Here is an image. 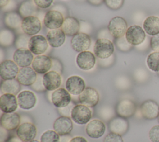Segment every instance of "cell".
<instances>
[{
    "label": "cell",
    "mask_w": 159,
    "mask_h": 142,
    "mask_svg": "<svg viewBox=\"0 0 159 142\" xmlns=\"http://www.w3.org/2000/svg\"><path fill=\"white\" fill-rule=\"evenodd\" d=\"M114 50L113 43L104 38L98 39L94 44V55L101 59H104L111 57Z\"/></svg>",
    "instance_id": "6da1fadb"
},
{
    "label": "cell",
    "mask_w": 159,
    "mask_h": 142,
    "mask_svg": "<svg viewBox=\"0 0 159 142\" xmlns=\"http://www.w3.org/2000/svg\"><path fill=\"white\" fill-rule=\"evenodd\" d=\"M107 28L114 38L119 39L125 35L127 30V23L123 17L116 16L110 20Z\"/></svg>",
    "instance_id": "7a4b0ae2"
},
{
    "label": "cell",
    "mask_w": 159,
    "mask_h": 142,
    "mask_svg": "<svg viewBox=\"0 0 159 142\" xmlns=\"http://www.w3.org/2000/svg\"><path fill=\"white\" fill-rule=\"evenodd\" d=\"M21 22V29L24 33L27 36H35L41 30V22L40 19L35 16L25 17L22 19Z\"/></svg>",
    "instance_id": "3957f363"
},
{
    "label": "cell",
    "mask_w": 159,
    "mask_h": 142,
    "mask_svg": "<svg viewBox=\"0 0 159 142\" xmlns=\"http://www.w3.org/2000/svg\"><path fill=\"white\" fill-rule=\"evenodd\" d=\"M71 118L76 123L84 125L89 121L91 118V111L88 107L84 105H76L71 111Z\"/></svg>",
    "instance_id": "277c9868"
},
{
    "label": "cell",
    "mask_w": 159,
    "mask_h": 142,
    "mask_svg": "<svg viewBox=\"0 0 159 142\" xmlns=\"http://www.w3.org/2000/svg\"><path fill=\"white\" fill-rule=\"evenodd\" d=\"M146 37L144 29L140 26L133 25L127 28L125 37L132 45H139L145 40Z\"/></svg>",
    "instance_id": "5b68a950"
},
{
    "label": "cell",
    "mask_w": 159,
    "mask_h": 142,
    "mask_svg": "<svg viewBox=\"0 0 159 142\" xmlns=\"http://www.w3.org/2000/svg\"><path fill=\"white\" fill-rule=\"evenodd\" d=\"M48 46V42L44 36L35 35L32 36L29 40L28 48L35 55H39L44 53Z\"/></svg>",
    "instance_id": "8992f818"
},
{
    "label": "cell",
    "mask_w": 159,
    "mask_h": 142,
    "mask_svg": "<svg viewBox=\"0 0 159 142\" xmlns=\"http://www.w3.org/2000/svg\"><path fill=\"white\" fill-rule=\"evenodd\" d=\"M19 71V66L11 60H4L0 64V76L4 80L14 79Z\"/></svg>",
    "instance_id": "52a82bcc"
},
{
    "label": "cell",
    "mask_w": 159,
    "mask_h": 142,
    "mask_svg": "<svg viewBox=\"0 0 159 142\" xmlns=\"http://www.w3.org/2000/svg\"><path fill=\"white\" fill-rule=\"evenodd\" d=\"M91 38L89 35L79 32L73 36L71 40V46L72 49L77 52L86 51L91 46Z\"/></svg>",
    "instance_id": "ba28073f"
},
{
    "label": "cell",
    "mask_w": 159,
    "mask_h": 142,
    "mask_svg": "<svg viewBox=\"0 0 159 142\" xmlns=\"http://www.w3.org/2000/svg\"><path fill=\"white\" fill-rule=\"evenodd\" d=\"M64 18L62 14L56 10L48 11L43 19L45 26L50 29H56L61 27Z\"/></svg>",
    "instance_id": "9c48e42d"
},
{
    "label": "cell",
    "mask_w": 159,
    "mask_h": 142,
    "mask_svg": "<svg viewBox=\"0 0 159 142\" xmlns=\"http://www.w3.org/2000/svg\"><path fill=\"white\" fill-rule=\"evenodd\" d=\"M52 102L53 105L58 108L67 107L71 102L70 93L63 88H58L52 93Z\"/></svg>",
    "instance_id": "30bf717a"
},
{
    "label": "cell",
    "mask_w": 159,
    "mask_h": 142,
    "mask_svg": "<svg viewBox=\"0 0 159 142\" xmlns=\"http://www.w3.org/2000/svg\"><path fill=\"white\" fill-rule=\"evenodd\" d=\"M32 53L26 48H19L14 53L13 60L20 67H29L34 60Z\"/></svg>",
    "instance_id": "8fae6325"
},
{
    "label": "cell",
    "mask_w": 159,
    "mask_h": 142,
    "mask_svg": "<svg viewBox=\"0 0 159 142\" xmlns=\"http://www.w3.org/2000/svg\"><path fill=\"white\" fill-rule=\"evenodd\" d=\"M67 91L73 95H80L86 88L84 80L80 76L73 75L68 77L65 83Z\"/></svg>",
    "instance_id": "7c38bea8"
},
{
    "label": "cell",
    "mask_w": 159,
    "mask_h": 142,
    "mask_svg": "<svg viewBox=\"0 0 159 142\" xmlns=\"http://www.w3.org/2000/svg\"><path fill=\"white\" fill-rule=\"evenodd\" d=\"M99 100V95L98 92L92 87H86L79 95L80 103L88 107H94L98 104Z\"/></svg>",
    "instance_id": "4fadbf2b"
},
{
    "label": "cell",
    "mask_w": 159,
    "mask_h": 142,
    "mask_svg": "<svg viewBox=\"0 0 159 142\" xmlns=\"http://www.w3.org/2000/svg\"><path fill=\"white\" fill-rule=\"evenodd\" d=\"M16 135L24 142L32 141L37 135L36 126L31 123H24L17 128Z\"/></svg>",
    "instance_id": "5bb4252c"
},
{
    "label": "cell",
    "mask_w": 159,
    "mask_h": 142,
    "mask_svg": "<svg viewBox=\"0 0 159 142\" xmlns=\"http://www.w3.org/2000/svg\"><path fill=\"white\" fill-rule=\"evenodd\" d=\"M61 76L56 71H48L43 76L42 83L44 88L48 91H53L58 89L61 85Z\"/></svg>",
    "instance_id": "9a60e30c"
},
{
    "label": "cell",
    "mask_w": 159,
    "mask_h": 142,
    "mask_svg": "<svg viewBox=\"0 0 159 142\" xmlns=\"http://www.w3.org/2000/svg\"><path fill=\"white\" fill-rule=\"evenodd\" d=\"M16 79L22 85L30 86L36 82L37 72L32 67H22L19 69Z\"/></svg>",
    "instance_id": "2e32d148"
},
{
    "label": "cell",
    "mask_w": 159,
    "mask_h": 142,
    "mask_svg": "<svg viewBox=\"0 0 159 142\" xmlns=\"http://www.w3.org/2000/svg\"><path fill=\"white\" fill-rule=\"evenodd\" d=\"M52 65V59L45 55H39L36 56L32 63V67L39 74H45L48 72L51 69Z\"/></svg>",
    "instance_id": "e0dca14e"
},
{
    "label": "cell",
    "mask_w": 159,
    "mask_h": 142,
    "mask_svg": "<svg viewBox=\"0 0 159 142\" xmlns=\"http://www.w3.org/2000/svg\"><path fill=\"white\" fill-rule=\"evenodd\" d=\"M142 116L147 120H153L159 115V105L153 100H148L142 103L140 108Z\"/></svg>",
    "instance_id": "ac0fdd59"
},
{
    "label": "cell",
    "mask_w": 159,
    "mask_h": 142,
    "mask_svg": "<svg viewBox=\"0 0 159 142\" xmlns=\"http://www.w3.org/2000/svg\"><path fill=\"white\" fill-rule=\"evenodd\" d=\"M53 127L60 136H65L70 134L73 130V123L70 117L61 116L55 120Z\"/></svg>",
    "instance_id": "d6986e66"
},
{
    "label": "cell",
    "mask_w": 159,
    "mask_h": 142,
    "mask_svg": "<svg viewBox=\"0 0 159 142\" xmlns=\"http://www.w3.org/2000/svg\"><path fill=\"white\" fill-rule=\"evenodd\" d=\"M76 62L80 69L83 70H89L95 65L96 57L92 52L87 50L83 51L77 55Z\"/></svg>",
    "instance_id": "ffe728a7"
},
{
    "label": "cell",
    "mask_w": 159,
    "mask_h": 142,
    "mask_svg": "<svg viewBox=\"0 0 159 142\" xmlns=\"http://www.w3.org/2000/svg\"><path fill=\"white\" fill-rule=\"evenodd\" d=\"M20 123V115L15 112L3 113L1 116V125L6 130L11 131L17 128Z\"/></svg>",
    "instance_id": "44dd1931"
},
{
    "label": "cell",
    "mask_w": 159,
    "mask_h": 142,
    "mask_svg": "<svg viewBox=\"0 0 159 142\" xmlns=\"http://www.w3.org/2000/svg\"><path fill=\"white\" fill-rule=\"evenodd\" d=\"M18 102L16 95L11 93H4L0 97V109L3 113H9L15 111Z\"/></svg>",
    "instance_id": "7402d4cb"
},
{
    "label": "cell",
    "mask_w": 159,
    "mask_h": 142,
    "mask_svg": "<svg viewBox=\"0 0 159 142\" xmlns=\"http://www.w3.org/2000/svg\"><path fill=\"white\" fill-rule=\"evenodd\" d=\"M135 110V104L129 99H124L120 100L116 106L117 114L119 116L124 118L133 116Z\"/></svg>",
    "instance_id": "603a6c76"
},
{
    "label": "cell",
    "mask_w": 159,
    "mask_h": 142,
    "mask_svg": "<svg viewBox=\"0 0 159 142\" xmlns=\"http://www.w3.org/2000/svg\"><path fill=\"white\" fill-rule=\"evenodd\" d=\"M106 130L104 123L97 119L90 121L86 126L87 135L92 138H99L101 137Z\"/></svg>",
    "instance_id": "cb8c5ba5"
},
{
    "label": "cell",
    "mask_w": 159,
    "mask_h": 142,
    "mask_svg": "<svg viewBox=\"0 0 159 142\" xmlns=\"http://www.w3.org/2000/svg\"><path fill=\"white\" fill-rule=\"evenodd\" d=\"M17 98L19 106L24 110L32 108L35 106L37 101L35 94L29 90H24L20 92Z\"/></svg>",
    "instance_id": "d4e9b609"
},
{
    "label": "cell",
    "mask_w": 159,
    "mask_h": 142,
    "mask_svg": "<svg viewBox=\"0 0 159 142\" xmlns=\"http://www.w3.org/2000/svg\"><path fill=\"white\" fill-rule=\"evenodd\" d=\"M65 34L61 29H52L47 34V40L48 44L54 48L61 46L65 41Z\"/></svg>",
    "instance_id": "484cf974"
},
{
    "label": "cell",
    "mask_w": 159,
    "mask_h": 142,
    "mask_svg": "<svg viewBox=\"0 0 159 142\" xmlns=\"http://www.w3.org/2000/svg\"><path fill=\"white\" fill-rule=\"evenodd\" d=\"M80 24L77 19L73 17H68L64 19L61 29L66 36H74L79 33Z\"/></svg>",
    "instance_id": "4316f807"
},
{
    "label": "cell",
    "mask_w": 159,
    "mask_h": 142,
    "mask_svg": "<svg viewBox=\"0 0 159 142\" xmlns=\"http://www.w3.org/2000/svg\"><path fill=\"white\" fill-rule=\"evenodd\" d=\"M109 128L111 132L122 135L125 133L128 130L129 123L124 118L119 116L113 118L110 121Z\"/></svg>",
    "instance_id": "83f0119b"
},
{
    "label": "cell",
    "mask_w": 159,
    "mask_h": 142,
    "mask_svg": "<svg viewBox=\"0 0 159 142\" xmlns=\"http://www.w3.org/2000/svg\"><path fill=\"white\" fill-rule=\"evenodd\" d=\"M143 27L145 32L149 36H154L159 34V17L155 16L147 17L143 23Z\"/></svg>",
    "instance_id": "f1b7e54d"
},
{
    "label": "cell",
    "mask_w": 159,
    "mask_h": 142,
    "mask_svg": "<svg viewBox=\"0 0 159 142\" xmlns=\"http://www.w3.org/2000/svg\"><path fill=\"white\" fill-rule=\"evenodd\" d=\"M20 83L17 79L4 80L1 82V91L3 93H11L17 95L20 90Z\"/></svg>",
    "instance_id": "f546056e"
},
{
    "label": "cell",
    "mask_w": 159,
    "mask_h": 142,
    "mask_svg": "<svg viewBox=\"0 0 159 142\" xmlns=\"http://www.w3.org/2000/svg\"><path fill=\"white\" fill-rule=\"evenodd\" d=\"M32 1L27 0L24 1L19 7V13L23 17H27L29 16H32L35 10V4H34Z\"/></svg>",
    "instance_id": "4dcf8cb0"
},
{
    "label": "cell",
    "mask_w": 159,
    "mask_h": 142,
    "mask_svg": "<svg viewBox=\"0 0 159 142\" xmlns=\"http://www.w3.org/2000/svg\"><path fill=\"white\" fill-rule=\"evenodd\" d=\"M20 17L16 12H9L4 17V22L7 26L11 29H16L21 24Z\"/></svg>",
    "instance_id": "1f68e13d"
},
{
    "label": "cell",
    "mask_w": 159,
    "mask_h": 142,
    "mask_svg": "<svg viewBox=\"0 0 159 142\" xmlns=\"http://www.w3.org/2000/svg\"><path fill=\"white\" fill-rule=\"evenodd\" d=\"M147 64L149 69L158 72H159V52H153L150 53L147 58Z\"/></svg>",
    "instance_id": "d6a6232c"
},
{
    "label": "cell",
    "mask_w": 159,
    "mask_h": 142,
    "mask_svg": "<svg viewBox=\"0 0 159 142\" xmlns=\"http://www.w3.org/2000/svg\"><path fill=\"white\" fill-rule=\"evenodd\" d=\"M60 135L54 130L44 132L40 137V142H60Z\"/></svg>",
    "instance_id": "836d02e7"
},
{
    "label": "cell",
    "mask_w": 159,
    "mask_h": 142,
    "mask_svg": "<svg viewBox=\"0 0 159 142\" xmlns=\"http://www.w3.org/2000/svg\"><path fill=\"white\" fill-rule=\"evenodd\" d=\"M106 5L112 10H118L123 5L124 0H104Z\"/></svg>",
    "instance_id": "e575fe53"
},
{
    "label": "cell",
    "mask_w": 159,
    "mask_h": 142,
    "mask_svg": "<svg viewBox=\"0 0 159 142\" xmlns=\"http://www.w3.org/2000/svg\"><path fill=\"white\" fill-rule=\"evenodd\" d=\"M148 137L152 142H159V125H155L150 130Z\"/></svg>",
    "instance_id": "d590c367"
},
{
    "label": "cell",
    "mask_w": 159,
    "mask_h": 142,
    "mask_svg": "<svg viewBox=\"0 0 159 142\" xmlns=\"http://www.w3.org/2000/svg\"><path fill=\"white\" fill-rule=\"evenodd\" d=\"M104 142H124V141L120 135L111 132L105 136Z\"/></svg>",
    "instance_id": "8d00e7d4"
},
{
    "label": "cell",
    "mask_w": 159,
    "mask_h": 142,
    "mask_svg": "<svg viewBox=\"0 0 159 142\" xmlns=\"http://www.w3.org/2000/svg\"><path fill=\"white\" fill-rule=\"evenodd\" d=\"M118 39L117 41V45L120 50H123V51H127L129 49H130L132 45H130L126 40L125 37L124 38V37L117 39Z\"/></svg>",
    "instance_id": "74e56055"
},
{
    "label": "cell",
    "mask_w": 159,
    "mask_h": 142,
    "mask_svg": "<svg viewBox=\"0 0 159 142\" xmlns=\"http://www.w3.org/2000/svg\"><path fill=\"white\" fill-rule=\"evenodd\" d=\"M53 0H34V4L40 9L48 8L52 4Z\"/></svg>",
    "instance_id": "f35d334b"
},
{
    "label": "cell",
    "mask_w": 159,
    "mask_h": 142,
    "mask_svg": "<svg viewBox=\"0 0 159 142\" xmlns=\"http://www.w3.org/2000/svg\"><path fill=\"white\" fill-rule=\"evenodd\" d=\"M150 44L153 50L159 52V34L153 36L150 39Z\"/></svg>",
    "instance_id": "ab89813d"
},
{
    "label": "cell",
    "mask_w": 159,
    "mask_h": 142,
    "mask_svg": "<svg viewBox=\"0 0 159 142\" xmlns=\"http://www.w3.org/2000/svg\"><path fill=\"white\" fill-rule=\"evenodd\" d=\"M4 142H24L17 136H10Z\"/></svg>",
    "instance_id": "60d3db41"
},
{
    "label": "cell",
    "mask_w": 159,
    "mask_h": 142,
    "mask_svg": "<svg viewBox=\"0 0 159 142\" xmlns=\"http://www.w3.org/2000/svg\"><path fill=\"white\" fill-rule=\"evenodd\" d=\"M70 142H88L87 140L82 136H76L71 138Z\"/></svg>",
    "instance_id": "b9f144b4"
},
{
    "label": "cell",
    "mask_w": 159,
    "mask_h": 142,
    "mask_svg": "<svg viewBox=\"0 0 159 142\" xmlns=\"http://www.w3.org/2000/svg\"><path fill=\"white\" fill-rule=\"evenodd\" d=\"M91 4L94 6L100 5L104 0H87Z\"/></svg>",
    "instance_id": "7bdbcfd3"
},
{
    "label": "cell",
    "mask_w": 159,
    "mask_h": 142,
    "mask_svg": "<svg viewBox=\"0 0 159 142\" xmlns=\"http://www.w3.org/2000/svg\"><path fill=\"white\" fill-rule=\"evenodd\" d=\"M9 0H0V7L2 8L6 6L9 2Z\"/></svg>",
    "instance_id": "ee69618b"
},
{
    "label": "cell",
    "mask_w": 159,
    "mask_h": 142,
    "mask_svg": "<svg viewBox=\"0 0 159 142\" xmlns=\"http://www.w3.org/2000/svg\"><path fill=\"white\" fill-rule=\"evenodd\" d=\"M66 136V135H65ZM70 138L68 136H63L61 138H60V142H70Z\"/></svg>",
    "instance_id": "f6af8a7d"
},
{
    "label": "cell",
    "mask_w": 159,
    "mask_h": 142,
    "mask_svg": "<svg viewBox=\"0 0 159 142\" xmlns=\"http://www.w3.org/2000/svg\"><path fill=\"white\" fill-rule=\"evenodd\" d=\"M29 142H39L38 140H32V141H29Z\"/></svg>",
    "instance_id": "bcb514c9"
},
{
    "label": "cell",
    "mask_w": 159,
    "mask_h": 142,
    "mask_svg": "<svg viewBox=\"0 0 159 142\" xmlns=\"http://www.w3.org/2000/svg\"><path fill=\"white\" fill-rule=\"evenodd\" d=\"M158 122H159V115H158Z\"/></svg>",
    "instance_id": "7dc6e473"
},
{
    "label": "cell",
    "mask_w": 159,
    "mask_h": 142,
    "mask_svg": "<svg viewBox=\"0 0 159 142\" xmlns=\"http://www.w3.org/2000/svg\"><path fill=\"white\" fill-rule=\"evenodd\" d=\"M158 75H159V72H158Z\"/></svg>",
    "instance_id": "c3c4849f"
}]
</instances>
